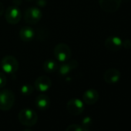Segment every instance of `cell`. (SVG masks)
<instances>
[{
	"label": "cell",
	"mask_w": 131,
	"mask_h": 131,
	"mask_svg": "<svg viewBox=\"0 0 131 131\" xmlns=\"http://www.w3.org/2000/svg\"><path fill=\"white\" fill-rule=\"evenodd\" d=\"M24 20L29 25H35L38 23L42 18V13L39 8L36 6L29 7L25 10Z\"/></svg>",
	"instance_id": "cell-5"
},
{
	"label": "cell",
	"mask_w": 131,
	"mask_h": 131,
	"mask_svg": "<svg viewBox=\"0 0 131 131\" xmlns=\"http://www.w3.org/2000/svg\"><path fill=\"white\" fill-rule=\"evenodd\" d=\"M34 87L30 84H24L20 88V92L24 96H29L34 92Z\"/></svg>",
	"instance_id": "cell-17"
},
{
	"label": "cell",
	"mask_w": 131,
	"mask_h": 131,
	"mask_svg": "<svg viewBox=\"0 0 131 131\" xmlns=\"http://www.w3.org/2000/svg\"><path fill=\"white\" fill-rule=\"evenodd\" d=\"M122 46H123V48H125L126 49H131V41L129 39H125L123 42Z\"/></svg>",
	"instance_id": "cell-21"
},
{
	"label": "cell",
	"mask_w": 131,
	"mask_h": 131,
	"mask_svg": "<svg viewBox=\"0 0 131 131\" xmlns=\"http://www.w3.org/2000/svg\"><path fill=\"white\" fill-rule=\"evenodd\" d=\"M4 6H3V4L0 2V16H3V13H4Z\"/></svg>",
	"instance_id": "cell-24"
},
{
	"label": "cell",
	"mask_w": 131,
	"mask_h": 131,
	"mask_svg": "<svg viewBox=\"0 0 131 131\" xmlns=\"http://www.w3.org/2000/svg\"><path fill=\"white\" fill-rule=\"evenodd\" d=\"M25 1H26V2H32V1H34V0H25Z\"/></svg>",
	"instance_id": "cell-26"
},
{
	"label": "cell",
	"mask_w": 131,
	"mask_h": 131,
	"mask_svg": "<svg viewBox=\"0 0 131 131\" xmlns=\"http://www.w3.org/2000/svg\"><path fill=\"white\" fill-rule=\"evenodd\" d=\"M123 44L122 39L118 36H110L104 42L106 48L110 51H118L121 49Z\"/></svg>",
	"instance_id": "cell-12"
},
{
	"label": "cell",
	"mask_w": 131,
	"mask_h": 131,
	"mask_svg": "<svg viewBox=\"0 0 131 131\" xmlns=\"http://www.w3.org/2000/svg\"><path fill=\"white\" fill-rule=\"evenodd\" d=\"M52 86V80L49 77L46 76H40L39 77L34 83V88L40 92L45 93L48 91Z\"/></svg>",
	"instance_id": "cell-9"
},
{
	"label": "cell",
	"mask_w": 131,
	"mask_h": 131,
	"mask_svg": "<svg viewBox=\"0 0 131 131\" xmlns=\"http://www.w3.org/2000/svg\"><path fill=\"white\" fill-rule=\"evenodd\" d=\"M0 67L3 71L6 74H14L16 73L19 67V64L16 58L11 55L5 56L0 62Z\"/></svg>",
	"instance_id": "cell-1"
},
{
	"label": "cell",
	"mask_w": 131,
	"mask_h": 131,
	"mask_svg": "<svg viewBox=\"0 0 131 131\" xmlns=\"http://www.w3.org/2000/svg\"><path fill=\"white\" fill-rule=\"evenodd\" d=\"M100 95L97 90L94 89H90L84 92L83 95V101L87 105H93L99 100Z\"/></svg>",
	"instance_id": "cell-13"
},
{
	"label": "cell",
	"mask_w": 131,
	"mask_h": 131,
	"mask_svg": "<svg viewBox=\"0 0 131 131\" xmlns=\"http://www.w3.org/2000/svg\"><path fill=\"white\" fill-rule=\"evenodd\" d=\"M93 124V119L90 116H86L83 119L81 126L83 129V131H89Z\"/></svg>",
	"instance_id": "cell-18"
},
{
	"label": "cell",
	"mask_w": 131,
	"mask_h": 131,
	"mask_svg": "<svg viewBox=\"0 0 131 131\" xmlns=\"http://www.w3.org/2000/svg\"><path fill=\"white\" fill-rule=\"evenodd\" d=\"M35 104L39 110H46L50 106V100L48 96L42 93L36 96L35 100Z\"/></svg>",
	"instance_id": "cell-14"
},
{
	"label": "cell",
	"mask_w": 131,
	"mask_h": 131,
	"mask_svg": "<svg viewBox=\"0 0 131 131\" xmlns=\"http://www.w3.org/2000/svg\"><path fill=\"white\" fill-rule=\"evenodd\" d=\"M36 3L39 7H44L46 5V0H38Z\"/></svg>",
	"instance_id": "cell-22"
},
{
	"label": "cell",
	"mask_w": 131,
	"mask_h": 131,
	"mask_svg": "<svg viewBox=\"0 0 131 131\" xmlns=\"http://www.w3.org/2000/svg\"><path fill=\"white\" fill-rule=\"evenodd\" d=\"M22 3H23V0H13V6H16L17 7H19V6H20Z\"/></svg>",
	"instance_id": "cell-23"
},
{
	"label": "cell",
	"mask_w": 131,
	"mask_h": 131,
	"mask_svg": "<svg viewBox=\"0 0 131 131\" xmlns=\"http://www.w3.org/2000/svg\"><path fill=\"white\" fill-rule=\"evenodd\" d=\"M7 83V78L5 73L0 72V88H3Z\"/></svg>",
	"instance_id": "cell-20"
},
{
	"label": "cell",
	"mask_w": 131,
	"mask_h": 131,
	"mask_svg": "<svg viewBox=\"0 0 131 131\" xmlns=\"http://www.w3.org/2000/svg\"><path fill=\"white\" fill-rule=\"evenodd\" d=\"M67 109L70 114L78 116L84 111V103L78 98H73L67 102Z\"/></svg>",
	"instance_id": "cell-7"
},
{
	"label": "cell",
	"mask_w": 131,
	"mask_h": 131,
	"mask_svg": "<svg viewBox=\"0 0 131 131\" xmlns=\"http://www.w3.org/2000/svg\"><path fill=\"white\" fill-rule=\"evenodd\" d=\"M78 62L75 59H70L65 62H62L58 68L59 74L62 77H65L70 73L73 70H76L78 67Z\"/></svg>",
	"instance_id": "cell-10"
},
{
	"label": "cell",
	"mask_w": 131,
	"mask_h": 131,
	"mask_svg": "<svg viewBox=\"0 0 131 131\" xmlns=\"http://www.w3.org/2000/svg\"><path fill=\"white\" fill-rule=\"evenodd\" d=\"M53 54L56 61L62 63L70 59L72 56V51L67 44L61 42L54 47Z\"/></svg>",
	"instance_id": "cell-2"
},
{
	"label": "cell",
	"mask_w": 131,
	"mask_h": 131,
	"mask_svg": "<svg viewBox=\"0 0 131 131\" xmlns=\"http://www.w3.org/2000/svg\"><path fill=\"white\" fill-rule=\"evenodd\" d=\"M122 0H99V4L102 10L108 13L116 12L121 5Z\"/></svg>",
	"instance_id": "cell-8"
},
{
	"label": "cell",
	"mask_w": 131,
	"mask_h": 131,
	"mask_svg": "<svg viewBox=\"0 0 131 131\" xmlns=\"http://www.w3.org/2000/svg\"><path fill=\"white\" fill-rule=\"evenodd\" d=\"M5 19L11 25L18 24L22 19V13L19 7L16 6H9L5 12Z\"/></svg>",
	"instance_id": "cell-6"
},
{
	"label": "cell",
	"mask_w": 131,
	"mask_h": 131,
	"mask_svg": "<svg viewBox=\"0 0 131 131\" xmlns=\"http://www.w3.org/2000/svg\"><path fill=\"white\" fill-rule=\"evenodd\" d=\"M43 70L47 73H52L58 70V64L56 61L52 59H47L43 63Z\"/></svg>",
	"instance_id": "cell-16"
},
{
	"label": "cell",
	"mask_w": 131,
	"mask_h": 131,
	"mask_svg": "<svg viewBox=\"0 0 131 131\" xmlns=\"http://www.w3.org/2000/svg\"><path fill=\"white\" fill-rule=\"evenodd\" d=\"M35 37V31L34 29L27 26H23L19 31V38L23 42H30Z\"/></svg>",
	"instance_id": "cell-15"
},
{
	"label": "cell",
	"mask_w": 131,
	"mask_h": 131,
	"mask_svg": "<svg viewBox=\"0 0 131 131\" xmlns=\"http://www.w3.org/2000/svg\"><path fill=\"white\" fill-rule=\"evenodd\" d=\"M66 131H83V129L81 125L79 124H71L67 126Z\"/></svg>",
	"instance_id": "cell-19"
},
{
	"label": "cell",
	"mask_w": 131,
	"mask_h": 131,
	"mask_svg": "<svg viewBox=\"0 0 131 131\" xmlns=\"http://www.w3.org/2000/svg\"><path fill=\"white\" fill-rule=\"evenodd\" d=\"M120 72L115 68L108 69L103 75V79L106 83L113 84L117 83L120 79Z\"/></svg>",
	"instance_id": "cell-11"
},
{
	"label": "cell",
	"mask_w": 131,
	"mask_h": 131,
	"mask_svg": "<svg viewBox=\"0 0 131 131\" xmlns=\"http://www.w3.org/2000/svg\"><path fill=\"white\" fill-rule=\"evenodd\" d=\"M23 131H32L31 129H24Z\"/></svg>",
	"instance_id": "cell-25"
},
{
	"label": "cell",
	"mask_w": 131,
	"mask_h": 131,
	"mask_svg": "<svg viewBox=\"0 0 131 131\" xmlns=\"http://www.w3.org/2000/svg\"><path fill=\"white\" fill-rule=\"evenodd\" d=\"M19 120L24 126H32L37 123L38 116L33 110L25 108L21 110L19 113Z\"/></svg>",
	"instance_id": "cell-3"
},
{
	"label": "cell",
	"mask_w": 131,
	"mask_h": 131,
	"mask_svg": "<svg viewBox=\"0 0 131 131\" xmlns=\"http://www.w3.org/2000/svg\"><path fill=\"white\" fill-rule=\"evenodd\" d=\"M15 95L9 90H0V110L6 111L9 110L14 105Z\"/></svg>",
	"instance_id": "cell-4"
}]
</instances>
